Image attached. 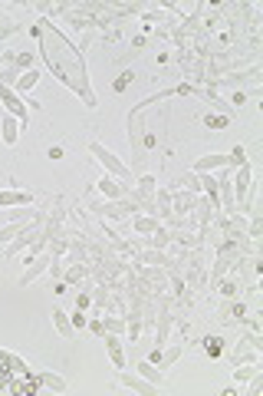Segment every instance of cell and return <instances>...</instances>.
<instances>
[{"instance_id": "obj_28", "label": "cell", "mask_w": 263, "mask_h": 396, "mask_svg": "<svg viewBox=\"0 0 263 396\" xmlns=\"http://www.w3.org/2000/svg\"><path fill=\"white\" fill-rule=\"evenodd\" d=\"M181 188H188L191 195H201V178H197V172H184L181 175Z\"/></svg>"}, {"instance_id": "obj_21", "label": "cell", "mask_w": 263, "mask_h": 396, "mask_svg": "<svg viewBox=\"0 0 263 396\" xmlns=\"http://www.w3.org/2000/svg\"><path fill=\"white\" fill-rule=\"evenodd\" d=\"M181 353H184V344H174V347H168V350H161V357H158V370H168V367H174V363L181 360Z\"/></svg>"}, {"instance_id": "obj_1", "label": "cell", "mask_w": 263, "mask_h": 396, "mask_svg": "<svg viewBox=\"0 0 263 396\" xmlns=\"http://www.w3.org/2000/svg\"><path fill=\"white\" fill-rule=\"evenodd\" d=\"M33 36H36V43H40V57H43L46 70L53 73L73 96H80L82 106L96 109L99 99H96L89 70H86V57L80 53V47H76L59 27H53L50 17H40V20H36Z\"/></svg>"}, {"instance_id": "obj_2", "label": "cell", "mask_w": 263, "mask_h": 396, "mask_svg": "<svg viewBox=\"0 0 263 396\" xmlns=\"http://www.w3.org/2000/svg\"><path fill=\"white\" fill-rule=\"evenodd\" d=\"M86 149L92 152V159H96V162L103 165L105 172L112 175V178H119V182H126V185H132V172H128V165L122 162V159H119V155H112V152L105 149L103 142H86Z\"/></svg>"}, {"instance_id": "obj_14", "label": "cell", "mask_w": 263, "mask_h": 396, "mask_svg": "<svg viewBox=\"0 0 263 396\" xmlns=\"http://www.w3.org/2000/svg\"><path fill=\"white\" fill-rule=\"evenodd\" d=\"M105 350H109V360L119 367V370H126V353H122V337L119 334H105Z\"/></svg>"}, {"instance_id": "obj_6", "label": "cell", "mask_w": 263, "mask_h": 396, "mask_svg": "<svg viewBox=\"0 0 263 396\" xmlns=\"http://www.w3.org/2000/svg\"><path fill=\"white\" fill-rule=\"evenodd\" d=\"M96 192H99L103 198H109V201H122V198L132 195V185L119 182V178H112V175H105V178L96 182Z\"/></svg>"}, {"instance_id": "obj_3", "label": "cell", "mask_w": 263, "mask_h": 396, "mask_svg": "<svg viewBox=\"0 0 263 396\" xmlns=\"http://www.w3.org/2000/svg\"><path fill=\"white\" fill-rule=\"evenodd\" d=\"M63 225H66V195H53L50 215H46V222H43V245L63 228Z\"/></svg>"}, {"instance_id": "obj_18", "label": "cell", "mask_w": 263, "mask_h": 396, "mask_svg": "<svg viewBox=\"0 0 263 396\" xmlns=\"http://www.w3.org/2000/svg\"><path fill=\"white\" fill-rule=\"evenodd\" d=\"M128 222H132V228H135L138 234H155L161 228V222L155 218V215H132Z\"/></svg>"}, {"instance_id": "obj_13", "label": "cell", "mask_w": 263, "mask_h": 396, "mask_svg": "<svg viewBox=\"0 0 263 396\" xmlns=\"http://www.w3.org/2000/svg\"><path fill=\"white\" fill-rule=\"evenodd\" d=\"M211 169H230V155H220V152H211V155H201V159H195V165H191V172H211Z\"/></svg>"}, {"instance_id": "obj_16", "label": "cell", "mask_w": 263, "mask_h": 396, "mask_svg": "<svg viewBox=\"0 0 263 396\" xmlns=\"http://www.w3.org/2000/svg\"><path fill=\"white\" fill-rule=\"evenodd\" d=\"M89 274H92L89 261H86V264H69V268H63V284H82Z\"/></svg>"}, {"instance_id": "obj_29", "label": "cell", "mask_w": 263, "mask_h": 396, "mask_svg": "<svg viewBox=\"0 0 263 396\" xmlns=\"http://www.w3.org/2000/svg\"><path fill=\"white\" fill-rule=\"evenodd\" d=\"M204 350L211 353V357H218L220 350H224V340L220 337H204Z\"/></svg>"}, {"instance_id": "obj_17", "label": "cell", "mask_w": 263, "mask_h": 396, "mask_svg": "<svg viewBox=\"0 0 263 396\" xmlns=\"http://www.w3.org/2000/svg\"><path fill=\"white\" fill-rule=\"evenodd\" d=\"M36 83H40V70H27V73H20V80L13 83V93L20 96V99H27V93L33 90Z\"/></svg>"}, {"instance_id": "obj_25", "label": "cell", "mask_w": 263, "mask_h": 396, "mask_svg": "<svg viewBox=\"0 0 263 396\" xmlns=\"http://www.w3.org/2000/svg\"><path fill=\"white\" fill-rule=\"evenodd\" d=\"M145 248H158V251H168V248H172V234H168V228L161 225L158 232L151 234V241H149Z\"/></svg>"}, {"instance_id": "obj_27", "label": "cell", "mask_w": 263, "mask_h": 396, "mask_svg": "<svg viewBox=\"0 0 263 396\" xmlns=\"http://www.w3.org/2000/svg\"><path fill=\"white\" fill-rule=\"evenodd\" d=\"M89 294H92V304H96L99 311H105V307H109V297H112V291H109L105 284H99V288H96V291H89Z\"/></svg>"}, {"instance_id": "obj_7", "label": "cell", "mask_w": 263, "mask_h": 396, "mask_svg": "<svg viewBox=\"0 0 263 396\" xmlns=\"http://www.w3.org/2000/svg\"><path fill=\"white\" fill-rule=\"evenodd\" d=\"M50 264H53V255H50V251H40V255H33V257H30V264H27V271H23L20 288L33 284L40 274H46V271H50Z\"/></svg>"}, {"instance_id": "obj_26", "label": "cell", "mask_w": 263, "mask_h": 396, "mask_svg": "<svg viewBox=\"0 0 263 396\" xmlns=\"http://www.w3.org/2000/svg\"><path fill=\"white\" fill-rule=\"evenodd\" d=\"M17 30H20V24L13 20L10 13H3V10H0V40H7V36H13Z\"/></svg>"}, {"instance_id": "obj_30", "label": "cell", "mask_w": 263, "mask_h": 396, "mask_svg": "<svg viewBox=\"0 0 263 396\" xmlns=\"http://www.w3.org/2000/svg\"><path fill=\"white\" fill-rule=\"evenodd\" d=\"M227 155H230V169H237V165H243V162H247V152H243L241 146H237V149H234V152H227Z\"/></svg>"}, {"instance_id": "obj_8", "label": "cell", "mask_w": 263, "mask_h": 396, "mask_svg": "<svg viewBox=\"0 0 263 396\" xmlns=\"http://www.w3.org/2000/svg\"><path fill=\"white\" fill-rule=\"evenodd\" d=\"M0 106H3L10 116L20 119L23 126H27V109H30V106H27V99H20V96L13 93L10 86H0Z\"/></svg>"}, {"instance_id": "obj_31", "label": "cell", "mask_w": 263, "mask_h": 396, "mask_svg": "<svg viewBox=\"0 0 263 396\" xmlns=\"http://www.w3.org/2000/svg\"><path fill=\"white\" fill-rule=\"evenodd\" d=\"M86 327H89V330H92V334H96V337H99V340H103V337H105V327H103V317H92V320H89V324H86Z\"/></svg>"}, {"instance_id": "obj_33", "label": "cell", "mask_w": 263, "mask_h": 396, "mask_svg": "<svg viewBox=\"0 0 263 396\" xmlns=\"http://www.w3.org/2000/svg\"><path fill=\"white\" fill-rule=\"evenodd\" d=\"M86 324H89V320H86V314H82V311H76V314H73V327H76V330H82Z\"/></svg>"}, {"instance_id": "obj_4", "label": "cell", "mask_w": 263, "mask_h": 396, "mask_svg": "<svg viewBox=\"0 0 263 396\" xmlns=\"http://www.w3.org/2000/svg\"><path fill=\"white\" fill-rule=\"evenodd\" d=\"M89 211H92V215H99V218H109V222H128V218H132L122 201H109V198H105V201H103V198H92Z\"/></svg>"}, {"instance_id": "obj_11", "label": "cell", "mask_w": 263, "mask_h": 396, "mask_svg": "<svg viewBox=\"0 0 263 396\" xmlns=\"http://www.w3.org/2000/svg\"><path fill=\"white\" fill-rule=\"evenodd\" d=\"M23 205H33V192L27 188H3L0 192V208H23Z\"/></svg>"}, {"instance_id": "obj_10", "label": "cell", "mask_w": 263, "mask_h": 396, "mask_svg": "<svg viewBox=\"0 0 263 396\" xmlns=\"http://www.w3.org/2000/svg\"><path fill=\"white\" fill-rule=\"evenodd\" d=\"M23 122L17 116H10V113H0V139H3V146H17V139H20L23 132Z\"/></svg>"}, {"instance_id": "obj_24", "label": "cell", "mask_w": 263, "mask_h": 396, "mask_svg": "<svg viewBox=\"0 0 263 396\" xmlns=\"http://www.w3.org/2000/svg\"><path fill=\"white\" fill-rule=\"evenodd\" d=\"M103 327H105V334H119V337H126V317L105 314L103 317Z\"/></svg>"}, {"instance_id": "obj_20", "label": "cell", "mask_w": 263, "mask_h": 396, "mask_svg": "<svg viewBox=\"0 0 263 396\" xmlns=\"http://www.w3.org/2000/svg\"><path fill=\"white\" fill-rule=\"evenodd\" d=\"M263 367H260V360H253V363H237L234 367V383H250L253 376L260 373Z\"/></svg>"}, {"instance_id": "obj_23", "label": "cell", "mask_w": 263, "mask_h": 396, "mask_svg": "<svg viewBox=\"0 0 263 396\" xmlns=\"http://www.w3.org/2000/svg\"><path fill=\"white\" fill-rule=\"evenodd\" d=\"M36 380L43 383V390H53V393H63L66 390V380L59 373H36Z\"/></svg>"}, {"instance_id": "obj_15", "label": "cell", "mask_w": 263, "mask_h": 396, "mask_svg": "<svg viewBox=\"0 0 263 396\" xmlns=\"http://www.w3.org/2000/svg\"><path fill=\"white\" fill-rule=\"evenodd\" d=\"M53 327H57V334H59V337H66V340L76 337V327H73V317H69L66 311H59V307H53Z\"/></svg>"}, {"instance_id": "obj_32", "label": "cell", "mask_w": 263, "mask_h": 396, "mask_svg": "<svg viewBox=\"0 0 263 396\" xmlns=\"http://www.w3.org/2000/svg\"><path fill=\"white\" fill-rule=\"evenodd\" d=\"M86 307H92V294L82 291L80 297H76V311H86Z\"/></svg>"}, {"instance_id": "obj_19", "label": "cell", "mask_w": 263, "mask_h": 396, "mask_svg": "<svg viewBox=\"0 0 263 396\" xmlns=\"http://www.w3.org/2000/svg\"><path fill=\"white\" fill-rule=\"evenodd\" d=\"M135 373H142V376H145L149 383H155V386L165 383V370H158V367H155L151 360H138L135 363Z\"/></svg>"}, {"instance_id": "obj_5", "label": "cell", "mask_w": 263, "mask_h": 396, "mask_svg": "<svg viewBox=\"0 0 263 396\" xmlns=\"http://www.w3.org/2000/svg\"><path fill=\"white\" fill-rule=\"evenodd\" d=\"M132 261L135 264H151V268H165V271L174 264V257L168 251H158V248H135Z\"/></svg>"}, {"instance_id": "obj_9", "label": "cell", "mask_w": 263, "mask_h": 396, "mask_svg": "<svg viewBox=\"0 0 263 396\" xmlns=\"http://www.w3.org/2000/svg\"><path fill=\"white\" fill-rule=\"evenodd\" d=\"M119 386H126V390H135V393H145V396H151V393H158L161 386H155V383H149L142 373H135V370H122L119 373Z\"/></svg>"}, {"instance_id": "obj_12", "label": "cell", "mask_w": 263, "mask_h": 396, "mask_svg": "<svg viewBox=\"0 0 263 396\" xmlns=\"http://www.w3.org/2000/svg\"><path fill=\"white\" fill-rule=\"evenodd\" d=\"M195 198L188 188H178V192H172V211H174V218H188L191 211H195Z\"/></svg>"}, {"instance_id": "obj_22", "label": "cell", "mask_w": 263, "mask_h": 396, "mask_svg": "<svg viewBox=\"0 0 263 396\" xmlns=\"http://www.w3.org/2000/svg\"><path fill=\"white\" fill-rule=\"evenodd\" d=\"M27 225H30V222H7V225H3V228H0V248H7L17 234H23Z\"/></svg>"}]
</instances>
